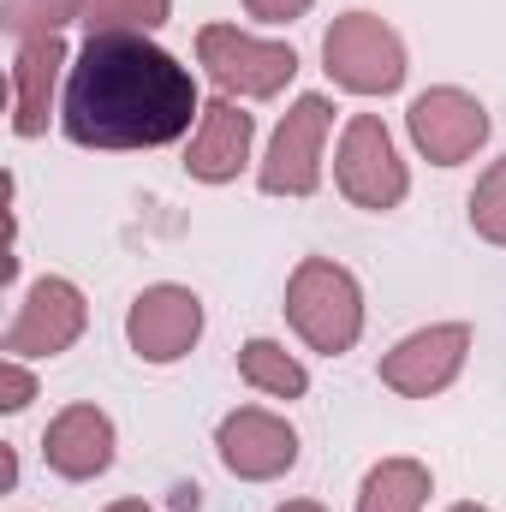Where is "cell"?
Returning <instances> with one entry per match:
<instances>
[{
  "label": "cell",
  "instance_id": "obj_9",
  "mask_svg": "<svg viewBox=\"0 0 506 512\" xmlns=\"http://www.w3.org/2000/svg\"><path fill=\"white\" fill-rule=\"evenodd\" d=\"M465 358H471V322H429L381 358L376 376L399 399H435L465 376Z\"/></svg>",
  "mask_w": 506,
  "mask_h": 512
},
{
  "label": "cell",
  "instance_id": "obj_7",
  "mask_svg": "<svg viewBox=\"0 0 506 512\" xmlns=\"http://www.w3.org/2000/svg\"><path fill=\"white\" fill-rule=\"evenodd\" d=\"M84 328H90V298L78 292V280L42 274L6 322V358H60L84 340Z\"/></svg>",
  "mask_w": 506,
  "mask_h": 512
},
{
  "label": "cell",
  "instance_id": "obj_24",
  "mask_svg": "<svg viewBox=\"0 0 506 512\" xmlns=\"http://www.w3.org/2000/svg\"><path fill=\"white\" fill-rule=\"evenodd\" d=\"M447 512H489V507H477V501H459V507H447Z\"/></svg>",
  "mask_w": 506,
  "mask_h": 512
},
{
  "label": "cell",
  "instance_id": "obj_22",
  "mask_svg": "<svg viewBox=\"0 0 506 512\" xmlns=\"http://www.w3.org/2000/svg\"><path fill=\"white\" fill-rule=\"evenodd\" d=\"M274 512H328L322 501H286V507H274Z\"/></svg>",
  "mask_w": 506,
  "mask_h": 512
},
{
  "label": "cell",
  "instance_id": "obj_23",
  "mask_svg": "<svg viewBox=\"0 0 506 512\" xmlns=\"http://www.w3.org/2000/svg\"><path fill=\"white\" fill-rule=\"evenodd\" d=\"M102 512H155V507H143V501H114V507H102Z\"/></svg>",
  "mask_w": 506,
  "mask_h": 512
},
{
  "label": "cell",
  "instance_id": "obj_20",
  "mask_svg": "<svg viewBox=\"0 0 506 512\" xmlns=\"http://www.w3.org/2000/svg\"><path fill=\"white\" fill-rule=\"evenodd\" d=\"M30 399H36V376L24 370V358H6L0 364V411L18 417V411H30Z\"/></svg>",
  "mask_w": 506,
  "mask_h": 512
},
{
  "label": "cell",
  "instance_id": "obj_6",
  "mask_svg": "<svg viewBox=\"0 0 506 512\" xmlns=\"http://www.w3.org/2000/svg\"><path fill=\"white\" fill-rule=\"evenodd\" d=\"M334 126V102L328 96H298L286 108V120L268 137V155L256 161V191L262 197H316L322 191V143Z\"/></svg>",
  "mask_w": 506,
  "mask_h": 512
},
{
  "label": "cell",
  "instance_id": "obj_13",
  "mask_svg": "<svg viewBox=\"0 0 506 512\" xmlns=\"http://www.w3.org/2000/svg\"><path fill=\"white\" fill-rule=\"evenodd\" d=\"M114 453H120V435L102 405H66L42 435V459L66 483H96L114 465Z\"/></svg>",
  "mask_w": 506,
  "mask_h": 512
},
{
  "label": "cell",
  "instance_id": "obj_8",
  "mask_svg": "<svg viewBox=\"0 0 506 512\" xmlns=\"http://www.w3.org/2000/svg\"><path fill=\"white\" fill-rule=\"evenodd\" d=\"M405 131H411V143H417V155L423 161H435V167H465L483 143H489V108L471 96V90H459V84H435V90H423L411 108H405Z\"/></svg>",
  "mask_w": 506,
  "mask_h": 512
},
{
  "label": "cell",
  "instance_id": "obj_10",
  "mask_svg": "<svg viewBox=\"0 0 506 512\" xmlns=\"http://www.w3.org/2000/svg\"><path fill=\"white\" fill-rule=\"evenodd\" d=\"M203 298L179 280H155L131 298L126 310V346L143 364H179L191 358V346L203 340Z\"/></svg>",
  "mask_w": 506,
  "mask_h": 512
},
{
  "label": "cell",
  "instance_id": "obj_1",
  "mask_svg": "<svg viewBox=\"0 0 506 512\" xmlns=\"http://www.w3.org/2000/svg\"><path fill=\"white\" fill-rule=\"evenodd\" d=\"M203 120L197 72L155 36H84L66 72L60 131L78 149H167Z\"/></svg>",
  "mask_w": 506,
  "mask_h": 512
},
{
  "label": "cell",
  "instance_id": "obj_18",
  "mask_svg": "<svg viewBox=\"0 0 506 512\" xmlns=\"http://www.w3.org/2000/svg\"><path fill=\"white\" fill-rule=\"evenodd\" d=\"M84 18V0H0V24L30 42V36H60L66 24Z\"/></svg>",
  "mask_w": 506,
  "mask_h": 512
},
{
  "label": "cell",
  "instance_id": "obj_4",
  "mask_svg": "<svg viewBox=\"0 0 506 512\" xmlns=\"http://www.w3.org/2000/svg\"><path fill=\"white\" fill-rule=\"evenodd\" d=\"M197 66L233 102H274L298 78L292 42H268V36L239 30V24H203L197 30Z\"/></svg>",
  "mask_w": 506,
  "mask_h": 512
},
{
  "label": "cell",
  "instance_id": "obj_19",
  "mask_svg": "<svg viewBox=\"0 0 506 512\" xmlns=\"http://www.w3.org/2000/svg\"><path fill=\"white\" fill-rule=\"evenodd\" d=\"M465 215H471V233H477L483 245H501L506 251V155L483 167V179L471 185Z\"/></svg>",
  "mask_w": 506,
  "mask_h": 512
},
{
  "label": "cell",
  "instance_id": "obj_21",
  "mask_svg": "<svg viewBox=\"0 0 506 512\" xmlns=\"http://www.w3.org/2000/svg\"><path fill=\"white\" fill-rule=\"evenodd\" d=\"M316 0H245V12H251L256 24H292V18H304Z\"/></svg>",
  "mask_w": 506,
  "mask_h": 512
},
{
  "label": "cell",
  "instance_id": "obj_11",
  "mask_svg": "<svg viewBox=\"0 0 506 512\" xmlns=\"http://www.w3.org/2000/svg\"><path fill=\"white\" fill-rule=\"evenodd\" d=\"M215 453L221 465L239 477V483H274L298 465V429L280 417V411H262V405H239L221 417L215 429Z\"/></svg>",
  "mask_w": 506,
  "mask_h": 512
},
{
  "label": "cell",
  "instance_id": "obj_12",
  "mask_svg": "<svg viewBox=\"0 0 506 512\" xmlns=\"http://www.w3.org/2000/svg\"><path fill=\"white\" fill-rule=\"evenodd\" d=\"M72 72V54L60 36H30L12 48V137H42L48 120H60V96H66V78Z\"/></svg>",
  "mask_w": 506,
  "mask_h": 512
},
{
  "label": "cell",
  "instance_id": "obj_16",
  "mask_svg": "<svg viewBox=\"0 0 506 512\" xmlns=\"http://www.w3.org/2000/svg\"><path fill=\"white\" fill-rule=\"evenodd\" d=\"M239 376H245V387L268 393V399H304L310 393V370L280 340H268V334H256V340L239 346Z\"/></svg>",
  "mask_w": 506,
  "mask_h": 512
},
{
  "label": "cell",
  "instance_id": "obj_2",
  "mask_svg": "<svg viewBox=\"0 0 506 512\" xmlns=\"http://www.w3.org/2000/svg\"><path fill=\"white\" fill-rule=\"evenodd\" d=\"M280 310H286L292 334L322 358H346L364 340V286L334 256H304L286 274V304Z\"/></svg>",
  "mask_w": 506,
  "mask_h": 512
},
{
  "label": "cell",
  "instance_id": "obj_5",
  "mask_svg": "<svg viewBox=\"0 0 506 512\" xmlns=\"http://www.w3.org/2000/svg\"><path fill=\"white\" fill-rule=\"evenodd\" d=\"M334 185L364 215H387L411 197V167L399 161V143L381 126V114H352L346 120L340 149H334Z\"/></svg>",
  "mask_w": 506,
  "mask_h": 512
},
{
  "label": "cell",
  "instance_id": "obj_15",
  "mask_svg": "<svg viewBox=\"0 0 506 512\" xmlns=\"http://www.w3.org/2000/svg\"><path fill=\"white\" fill-rule=\"evenodd\" d=\"M435 495V477L423 459H381L358 483V512H423Z\"/></svg>",
  "mask_w": 506,
  "mask_h": 512
},
{
  "label": "cell",
  "instance_id": "obj_17",
  "mask_svg": "<svg viewBox=\"0 0 506 512\" xmlns=\"http://www.w3.org/2000/svg\"><path fill=\"white\" fill-rule=\"evenodd\" d=\"M173 18V0H84V36H155Z\"/></svg>",
  "mask_w": 506,
  "mask_h": 512
},
{
  "label": "cell",
  "instance_id": "obj_14",
  "mask_svg": "<svg viewBox=\"0 0 506 512\" xmlns=\"http://www.w3.org/2000/svg\"><path fill=\"white\" fill-rule=\"evenodd\" d=\"M251 143H256V120L233 96H215V102H203V120L191 131L185 173L197 185H233L251 167Z\"/></svg>",
  "mask_w": 506,
  "mask_h": 512
},
{
  "label": "cell",
  "instance_id": "obj_3",
  "mask_svg": "<svg viewBox=\"0 0 506 512\" xmlns=\"http://www.w3.org/2000/svg\"><path fill=\"white\" fill-rule=\"evenodd\" d=\"M322 66L346 96H393L411 72L405 36L381 12H340L322 36Z\"/></svg>",
  "mask_w": 506,
  "mask_h": 512
}]
</instances>
